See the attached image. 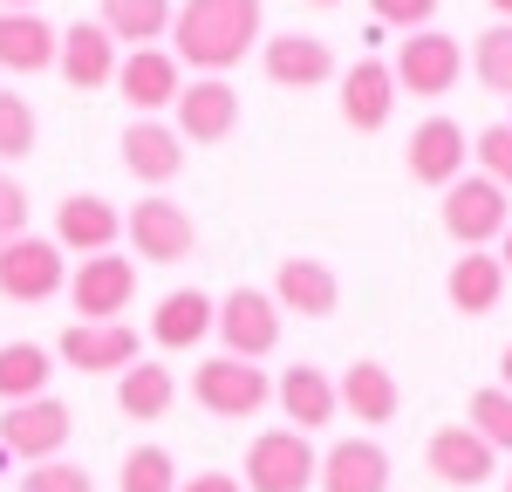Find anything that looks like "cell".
<instances>
[{"mask_svg":"<svg viewBox=\"0 0 512 492\" xmlns=\"http://www.w3.org/2000/svg\"><path fill=\"white\" fill-rule=\"evenodd\" d=\"M267 294H274L280 315H308V322H321V315L342 308V281H335V267L315 260V253H287Z\"/></svg>","mask_w":512,"mask_h":492,"instance_id":"cell-15","label":"cell"},{"mask_svg":"<svg viewBox=\"0 0 512 492\" xmlns=\"http://www.w3.org/2000/svg\"><path fill=\"white\" fill-rule=\"evenodd\" d=\"M499 390H512V342H506V356H499Z\"/></svg>","mask_w":512,"mask_h":492,"instance_id":"cell-42","label":"cell"},{"mask_svg":"<svg viewBox=\"0 0 512 492\" xmlns=\"http://www.w3.org/2000/svg\"><path fill=\"white\" fill-rule=\"evenodd\" d=\"M342 123L349 130H383V123L396 117V76H390V62H376V55H362V62H349L342 69Z\"/></svg>","mask_w":512,"mask_h":492,"instance_id":"cell-20","label":"cell"},{"mask_svg":"<svg viewBox=\"0 0 512 492\" xmlns=\"http://www.w3.org/2000/svg\"><path fill=\"white\" fill-rule=\"evenodd\" d=\"M76 438V410L62 397H35V404H7L0 410V451L21 465H48L62 458V445Z\"/></svg>","mask_w":512,"mask_h":492,"instance_id":"cell-4","label":"cell"},{"mask_svg":"<svg viewBox=\"0 0 512 492\" xmlns=\"http://www.w3.org/2000/svg\"><path fill=\"white\" fill-rule=\"evenodd\" d=\"M219 342H226V356L239 363H267L280 349V308L267 287H233L226 301H219Z\"/></svg>","mask_w":512,"mask_h":492,"instance_id":"cell-10","label":"cell"},{"mask_svg":"<svg viewBox=\"0 0 512 492\" xmlns=\"http://www.w3.org/2000/svg\"><path fill=\"white\" fill-rule=\"evenodd\" d=\"M260 69H267L274 89H321V82L342 76V69H335V48L321 35H274L260 48Z\"/></svg>","mask_w":512,"mask_h":492,"instance_id":"cell-21","label":"cell"},{"mask_svg":"<svg viewBox=\"0 0 512 492\" xmlns=\"http://www.w3.org/2000/svg\"><path fill=\"white\" fill-rule=\"evenodd\" d=\"M512 226V199L492 185V178H458V185H444V233L465 246V253H485V246L499 240Z\"/></svg>","mask_w":512,"mask_h":492,"instance_id":"cell-7","label":"cell"},{"mask_svg":"<svg viewBox=\"0 0 512 492\" xmlns=\"http://www.w3.org/2000/svg\"><path fill=\"white\" fill-rule=\"evenodd\" d=\"M472 158H478V178H492L499 192H512V123H485L472 137Z\"/></svg>","mask_w":512,"mask_h":492,"instance_id":"cell-35","label":"cell"},{"mask_svg":"<svg viewBox=\"0 0 512 492\" xmlns=\"http://www.w3.org/2000/svg\"><path fill=\"white\" fill-rule=\"evenodd\" d=\"M171 404H178V376H171V363H130L117 376V410L123 417L158 424V417H171Z\"/></svg>","mask_w":512,"mask_h":492,"instance_id":"cell-29","label":"cell"},{"mask_svg":"<svg viewBox=\"0 0 512 492\" xmlns=\"http://www.w3.org/2000/svg\"><path fill=\"white\" fill-rule=\"evenodd\" d=\"M424 465H431L444 486H458V492H478L492 472H499V451L485 445L478 431H465V424H444L431 445H424Z\"/></svg>","mask_w":512,"mask_h":492,"instance_id":"cell-22","label":"cell"},{"mask_svg":"<svg viewBox=\"0 0 512 492\" xmlns=\"http://www.w3.org/2000/svg\"><path fill=\"white\" fill-rule=\"evenodd\" d=\"M21 233H28V192H21L14 171H0V246L21 240Z\"/></svg>","mask_w":512,"mask_h":492,"instance_id":"cell-38","label":"cell"},{"mask_svg":"<svg viewBox=\"0 0 512 492\" xmlns=\"http://www.w3.org/2000/svg\"><path fill=\"white\" fill-rule=\"evenodd\" d=\"M321 472V451L315 438H301V431H260L253 445H246V465H239V486L246 492H308Z\"/></svg>","mask_w":512,"mask_h":492,"instance_id":"cell-2","label":"cell"},{"mask_svg":"<svg viewBox=\"0 0 512 492\" xmlns=\"http://www.w3.org/2000/svg\"><path fill=\"white\" fill-rule=\"evenodd\" d=\"M123 240L151 267H178V260H192V246H198V219L178 199H137L123 212Z\"/></svg>","mask_w":512,"mask_h":492,"instance_id":"cell-6","label":"cell"},{"mask_svg":"<svg viewBox=\"0 0 512 492\" xmlns=\"http://www.w3.org/2000/svg\"><path fill=\"white\" fill-rule=\"evenodd\" d=\"M21 492H96V479H89V465L48 458V465H28L21 472Z\"/></svg>","mask_w":512,"mask_h":492,"instance_id":"cell-36","label":"cell"},{"mask_svg":"<svg viewBox=\"0 0 512 492\" xmlns=\"http://www.w3.org/2000/svg\"><path fill=\"white\" fill-rule=\"evenodd\" d=\"M403 164H410V178L417 185H458L465 178V164H472V137H465V123L458 117H424L417 130H410V151H403Z\"/></svg>","mask_w":512,"mask_h":492,"instance_id":"cell-12","label":"cell"},{"mask_svg":"<svg viewBox=\"0 0 512 492\" xmlns=\"http://www.w3.org/2000/svg\"><path fill=\"white\" fill-rule=\"evenodd\" d=\"M35 137H41L35 103H28L21 89H0V164L28 158V151H35Z\"/></svg>","mask_w":512,"mask_h":492,"instance_id":"cell-33","label":"cell"},{"mask_svg":"<svg viewBox=\"0 0 512 492\" xmlns=\"http://www.w3.org/2000/svg\"><path fill=\"white\" fill-rule=\"evenodd\" d=\"M171 110H178L171 130H178L185 144L205 151V144H226V137L239 130V89L226 76H192L185 89H178V103H171Z\"/></svg>","mask_w":512,"mask_h":492,"instance_id":"cell-11","label":"cell"},{"mask_svg":"<svg viewBox=\"0 0 512 492\" xmlns=\"http://www.w3.org/2000/svg\"><path fill=\"white\" fill-rule=\"evenodd\" d=\"M137 328L130 322H69L62 328V342H55V356L82 376H123V369L137 363Z\"/></svg>","mask_w":512,"mask_h":492,"instance_id":"cell-13","label":"cell"},{"mask_svg":"<svg viewBox=\"0 0 512 492\" xmlns=\"http://www.w3.org/2000/svg\"><path fill=\"white\" fill-rule=\"evenodd\" d=\"M178 492H246V486H239V472H192V479H178Z\"/></svg>","mask_w":512,"mask_h":492,"instance_id":"cell-39","label":"cell"},{"mask_svg":"<svg viewBox=\"0 0 512 492\" xmlns=\"http://www.w3.org/2000/svg\"><path fill=\"white\" fill-rule=\"evenodd\" d=\"M315 7H342V0H315Z\"/></svg>","mask_w":512,"mask_h":492,"instance_id":"cell-44","label":"cell"},{"mask_svg":"<svg viewBox=\"0 0 512 492\" xmlns=\"http://www.w3.org/2000/svg\"><path fill=\"white\" fill-rule=\"evenodd\" d=\"M499 267H506V274H512V226H506V233H499Z\"/></svg>","mask_w":512,"mask_h":492,"instance_id":"cell-41","label":"cell"},{"mask_svg":"<svg viewBox=\"0 0 512 492\" xmlns=\"http://www.w3.org/2000/svg\"><path fill=\"white\" fill-rule=\"evenodd\" d=\"M171 14H178L171 0H103V14H96V21H103V35L130 55V48H164Z\"/></svg>","mask_w":512,"mask_h":492,"instance_id":"cell-28","label":"cell"},{"mask_svg":"<svg viewBox=\"0 0 512 492\" xmlns=\"http://www.w3.org/2000/svg\"><path fill=\"white\" fill-rule=\"evenodd\" d=\"M48 376H55V356L41 342H0V404L48 397Z\"/></svg>","mask_w":512,"mask_h":492,"instance_id":"cell-30","label":"cell"},{"mask_svg":"<svg viewBox=\"0 0 512 492\" xmlns=\"http://www.w3.org/2000/svg\"><path fill=\"white\" fill-rule=\"evenodd\" d=\"M55 41H62V28H48L41 14H0V76L55 69Z\"/></svg>","mask_w":512,"mask_h":492,"instance_id":"cell-27","label":"cell"},{"mask_svg":"<svg viewBox=\"0 0 512 492\" xmlns=\"http://www.w3.org/2000/svg\"><path fill=\"white\" fill-rule=\"evenodd\" d=\"M117 486L123 492H178V465H171V451H164V445H137L130 458H123Z\"/></svg>","mask_w":512,"mask_h":492,"instance_id":"cell-34","label":"cell"},{"mask_svg":"<svg viewBox=\"0 0 512 492\" xmlns=\"http://www.w3.org/2000/svg\"><path fill=\"white\" fill-rule=\"evenodd\" d=\"M178 89H185V62H178L171 48H130V55L117 62V96L137 110V117L171 110Z\"/></svg>","mask_w":512,"mask_h":492,"instance_id":"cell-14","label":"cell"},{"mask_svg":"<svg viewBox=\"0 0 512 492\" xmlns=\"http://www.w3.org/2000/svg\"><path fill=\"white\" fill-rule=\"evenodd\" d=\"M62 294L76 301V322H123V308L137 301V260L130 253H89Z\"/></svg>","mask_w":512,"mask_h":492,"instance_id":"cell-9","label":"cell"},{"mask_svg":"<svg viewBox=\"0 0 512 492\" xmlns=\"http://www.w3.org/2000/svg\"><path fill=\"white\" fill-rule=\"evenodd\" d=\"M267 7L260 0H178L171 14V55L198 69V76H226L253 55V35H260Z\"/></svg>","mask_w":512,"mask_h":492,"instance_id":"cell-1","label":"cell"},{"mask_svg":"<svg viewBox=\"0 0 512 492\" xmlns=\"http://www.w3.org/2000/svg\"><path fill=\"white\" fill-rule=\"evenodd\" d=\"M506 492H512V472H506Z\"/></svg>","mask_w":512,"mask_h":492,"instance_id":"cell-45","label":"cell"},{"mask_svg":"<svg viewBox=\"0 0 512 492\" xmlns=\"http://www.w3.org/2000/svg\"><path fill=\"white\" fill-rule=\"evenodd\" d=\"M0 14H41V0H0Z\"/></svg>","mask_w":512,"mask_h":492,"instance_id":"cell-40","label":"cell"},{"mask_svg":"<svg viewBox=\"0 0 512 492\" xmlns=\"http://www.w3.org/2000/svg\"><path fill=\"white\" fill-rule=\"evenodd\" d=\"M212 322H219V301L205 287H171L158 308H151V342L171 349V356H185V349H198L212 335Z\"/></svg>","mask_w":512,"mask_h":492,"instance_id":"cell-23","label":"cell"},{"mask_svg":"<svg viewBox=\"0 0 512 492\" xmlns=\"http://www.w3.org/2000/svg\"><path fill=\"white\" fill-rule=\"evenodd\" d=\"M492 14H499V21H512V0H492Z\"/></svg>","mask_w":512,"mask_h":492,"instance_id":"cell-43","label":"cell"},{"mask_svg":"<svg viewBox=\"0 0 512 492\" xmlns=\"http://www.w3.org/2000/svg\"><path fill=\"white\" fill-rule=\"evenodd\" d=\"M69 287V253L41 233H21V240L0 246V294L21 301V308H41Z\"/></svg>","mask_w":512,"mask_h":492,"instance_id":"cell-5","label":"cell"},{"mask_svg":"<svg viewBox=\"0 0 512 492\" xmlns=\"http://www.w3.org/2000/svg\"><path fill=\"white\" fill-rule=\"evenodd\" d=\"M274 404L280 417H287V431H301V438H315V431H328L335 417H342V404H335V376L321 363H294L287 376L274 383Z\"/></svg>","mask_w":512,"mask_h":492,"instance_id":"cell-17","label":"cell"},{"mask_svg":"<svg viewBox=\"0 0 512 492\" xmlns=\"http://www.w3.org/2000/svg\"><path fill=\"white\" fill-rule=\"evenodd\" d=\"M465 431H478L492 451H512V390H472V404H465Z\"/></svg>","mask_w":512,"mask_h":492,"instance_id":"cell-32","label":"cell"},{"mask_svg":"<svg viewBox=\"0 0 512 492\" xmlns=\"http://www.w3.org/2000/svg\"><path fill=\"white\" fill-rule=\"evenodd\" d=\"M321 492H390V451L376 438H342V445L321 451Z\"/></svg>","mask_w":512,"mask_h":492,"instance_id":"cell-24","label":"cell"},{"mask_svg":"<svg viewBox=\"0 0 512 492\" xmlns=\"http://www.w3.org/2000/svg\"><path fill=\"white\" fill-rule=\"evenodd\" d=\"M123 171L137 185H171L185 171V137L158 117H130L123 123Z\"/></svg>","mask_w":512,"mask_h":492,"instance_id":"cell-19","label":"cell"},{"mask_svg":"<svg viewBox=\"0 0 512 492\" xmlns=\"http://www.w3.org/2000/svg\"><path fill=\"white\" fill-rule=\"evenodd\" d=\"M123 240V212L103 192H69V199L55 205V246L62 253H117Z\"/></svg>","mask_w":512,"mask_h":492,"instance_id":"cell-16","label":"cell"},{"mask_svg":"<svg viewBox=\"0 0 512 492\" xmlns=\"http://www.w3.org/2000/svg\"><path fill=\"white\" fill-rule=\"evenodd\" d=\"M117 62H123V48L103 35V21H76V28H62V41H55V69H62L69 89H110L117 82Z\"/></svg>","mask_w":512,"mask_h":492,"instance_id":"cell-18","label":"cell"},{"mask_svg":"<svg viewBox=\"0 0 512 492\" xmlns=\"http://www.w3.org/2000/svg\"><path fill=\"white\" fill-rule=\"evenodd\" d=\"M506 267H499V253H458L451 260V274H444V294H451V308L458 315H492L499 301H506Z\"/></svg>","mask_w":512,"mask_h":492,"instance_id":"cell-26","label":"cell"},{"mask_svg":"<svg viewBox=\"0 0 512 492\" xmlns=\"http://www.w3.org/2000/svg\"><path fill=\"white\" fill-rule=\"evenodd\" d=\"M335 404H342V417H362L369 431L376 424H390L396 417V404H403V390H396V376H390V363H349L342 376H335Z\"/></svg>","mask_w":512,"mask_h":492,"instance_id":"cell-25","label":"cell"},{"mask_svg":"<svg viewBox=\"0 0 512 492\" xmlns=\"http://www.w3.org/2000/svg\"><path fill=\"white\" fill-rule=\"evenodd\" d=\"M369 14H376L383 28L417 35V28H431V21H437V0H369Z\"/></svg>","mask_w":512,"mask_h":492,"instance_id":"cell-37","label":"cell"},{"mask_svg":"<svg viewBox=\"0 0 512 492\" xmlns=\"http://www.w3.org/2000/svg\"><path fill=\"white\" fill-rule=\"evenodd\" d=\"M390 76H396V96H424V103H437V96H451L458 76H465V41L437 35V28H417V35H403Z\"/></svg>","mask_w":512,"mask_h":492,"instance_id":"cell-3","label":"cell"},{"mask_svg":"<svg viewBox=\"0 0 512 492\" xmlns=\"http://www.w3.org/2000/svg\"><path fill=\"white\" fill-rule=\"evenodd\" d=\"M192 397H198V410H212V417H260V410L274 404V383H267L260 363L212 356V363L192 369Z\"/></svg>","mask_w":512,"mask_h":492,"instance_id":"cell-8","label":"cell"},{"mask_svg":"<svg viewBox=\"0 0 512 492\" xmlns=\"http://www.w3.org/2000/svg\"><path fill=\"white\" fill-rule=\"evenodd\" d=\"M472 76L485 82L492 96H512V21H492V28L472 41Z\"/></svg>","mask_w":512,"mask_h":492,"instance_id":"cell-31","label":"cell"}]
</instances>
